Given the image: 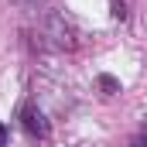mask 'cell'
Listing matches in <instances>:
<instances>
[{
	"instance_id": "3957f363",
	"label": "cell",
	"mask_w": 147,
	"mask_h": 147,
	"mask_svg": "<svg viewBox=\"0 0 147 147\" xmlns=\"http://www.w3.org/2000/svg\"><path fill=\"white\" fill-rule=\"evenodd\" d=\"M7 144V127H3V123H0V147Z\"/></svg>"
},
{
	"instance_id": "7a4b0ae2",
	"label": "cell",
	"mask_w": 147,
	"mask_h": 147,
	"mask_svg": "<svg viewBox=\"0 0 147 147\" xmlns=\"http://www.w3.org/2000/svg\"><path fill=\"white\" fill-rule=\"evenodd\" d=\"M99 86H103L106 92H116V89H120V82H116V79H110V75H99Z\"/></svg>"
},
{
	"instance_id": "6da1fadb",
	"label": "cell",
	"mask_w": 147,
	"mask_h": 147,
	"mask_svg": "<svg viewBox=\"0 0 147 147\" xmlns=\"http://www.w3.org/2000/svg\"><path fill=\"white\" fill-rule=\"evenodd\" d=\"M21 127L31 134V137H48V120L38 106H24L21 110Z\"/></svg>"
}]
</instances>
